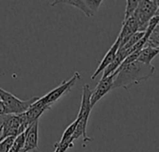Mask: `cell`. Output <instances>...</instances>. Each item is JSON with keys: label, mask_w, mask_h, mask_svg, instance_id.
I'll use <instances>...</instances> for the list:
<instances>
[{"label": "cell", "mask_w": 159, "mask_h": 152, "mask_svg": "<svg viewBox=\"0 0 159 152\" xmlns=\"http://www.w3.org/2000/svg\"><path fill=\"white\" fill-rule=\"evenodd\" d=\"M39 98V97H34L28 100H21L11 93L0 88V115L23 114Z\"/></svg>", "instance_id": "cell-2"}, {"label": "cell", "mask_w": 159, "mask_h": 152, "mask_svg": "<svg viewBox=\"0 0 159 152\" xmlns=\"http://www.w3.org/2000/svg\"><path fill=\"white\" fill-rule=\"evenodd\" d=\"M155 1H156V4H157V7H159V0H155Z\"/></svg>", "instance_id": "cell-18"}, {"label": "cell", "mask_w": 159, "mask_h": 152, "mask_svg": "<svg viewBox=\"0 0 159 152\" xmlns=\"http://www.w3.org/2000/svg\"><path fill=\"white\" fill-rule=\"evenodd\" d=\"M24 143H25V133L16 137L9 152H20L21 150L24 148Z\"/></svg>", "instance_id": "cell-15"}, {"label": "cell", "mask_w": 159, "mask_h": 152, "mask_svg": "<svg viewBox=\"0 0 159 152\" xmlns=\"http://www.w3.org/2000/svg\"><path fill=\"white\" fill-rule=\"evenodd\" d=\"M145 35V33L144 32H137L136 33H134L129 39V41L123 46H121L119 49H122V50H128V49H130L132 48L133 46H135Z\"/></svg>", "instance_id": "cell-12"}, {"label": "cell", "mask_w": 159, "mask_h": 152, "mask_svg": "<svg viewBox=\"0 0 159 152\" xmlns=\"http://www.w3.org/2000/svg\"><path fill=\"white\" fill-rule=\"evenodd\" d=\"M159 54V48L157 47H151V46H145L140 53V57L138 59V61L150 65L152 64V60L156 56Z\"/></svg>", "instance_id": "cell-11"}, {"label": "cell", "mask_w": 159, "mask_h": 152, "mask_svg": "<svg viewBox=\"0 0 159 152\" xmlns=\"http://www.w3.org/2000/svg\"><path fill=\"white\" fill-rule=\"evenodd\" d=\"M51 107L45 104V102L42 100V98H40L36 102H34L30 109L25 112V117L27 119V122L30 125H32L34 123L37 122L40 118V116L48 110H49Z\"/></svg>", "instance_id": "cell-10"}, {"label": "cell", "mask_w": 159, "mask_h": 152, "mask_svg": "<svg viewBox=\"0 0 159 152\" xmlns=\"http://www.w3.org/2000/svg\"><path fill=\"white\" fill-rule=\"evenodd\" d=\"M75 140L73 138L66 139V140H60V142L55 144V150L54 152H65L68 149L74 146Z\"/></svg>", "instance_id": "cell-16"}, {"label": "cell", "mask_w": 159, "mask_h": 152, "mask_svg": "<svg viewBox=\"0 0 159 152\" xmlns=\"http://www.w3.org/2000/svg\"><path fill=\"white\" fill-rule=\"evenodd\" d=\"M155 66L144 64L140 61H134L129 64L121 65V67L115 72L116 78L114 83V89L123 87L129 89L133 85H138L143 81L151 78L155 73Z\"/></svg>", "instance_id": "cell-1"}, {"label": "cell", "mask_w": 159, "mask_h": 152, "mask_svg": "<svg viewBox=\"0 0 159 152\" xmlns=\"http://www.w3.org/2000/svg\"><path fill=\"white\" fill-rule=\"evenodd\" d=\"M15 139H16V137H10L2 140L0 143V152H9Z\"/></svg>", "instance_id": "cell-17"}, {"label": "cell", "mask_w": 159, "mask_h": 152, "mask_svg": "<svg viewBox=\"0 0 159 152\" xmlns=\"http://www.w3.org/2000/svg\"><path fill=\"white\" fill-rule=\"evenodd\" d=\"M1 122V141L10 137H18L28 129L30 124L27 122L25 113L20 115H0Z\"/></svg>", "instance_id": "cell-3"}, {"label": "cell", "mask_w": 159, "mask_h": 152, "mask_svg": "<svg viewBox=\"0 0 159 152\" xmlns=\"http://www.w3.org/2000/svg\"><path fill=\"white\" fill-rule=\"evenodd\" d=\"M145 46H151V47H157V48H159V25L157 26V28L150 34L144 47Z\"/></svg>", "instance_id": "cell-14"}, {"label": "cell", "mask_w": 159, "mask_h": 152, "mask_svg": "<svg viewBox=\"0 0 159 152\" xmlns=\"http://www.w3.org/2000/svg\"><path fill=\"white\" fill-rule=\"evenodd\" d=\"M102 2L103 1L102 0H57L53 1L51 3V6H56L60 4L69 5L83 11L87 17H93Z\"/></svg>", "instance_id": "cell-6"}, {"label": "cell", "mask_w": 159, "mask_h": 152, "mask_svg": "<svg viewBox=\"0 0 159 152\" xmlns=\"http://www.w3.org/2000/svg\"><path fill=\"white\" fill-rule=\"evenodd\" d=\"M157 9V6L155 0L151 1H139L138 8L134 14L139 23V32H146L149 22L152 18L155 16V13Z\"/></svg>", "instance_id": "cell-4"}, {"label": "cell", "mask_w": 159, "mask_h": 152, "mask_svg": "<svg viewBox=\"0 0 159 152\" xmlns=\"http://www.w3.org/2000/svg\"><path fill=\"white\" fill-rule=\"evenodd\" d=\"M121 43H122V39H121L119 36H117L116 40L115 41V43L113 44V46L110 47V49L107 51L106 55L104 56V58H103L102 60L101 61V63H100V65L98 66L97 70L95 71V72H94L93 75L91 76V79H92V80L96 79V77H97L101 72H104V71L107 69V67L114 61V59H116V55H117V53H118V50H119V48H120Z\"/></svg>", "instance_id": "cell-8"}, {"label": "cell", "mask_w": 159, "mask_h": 152, "mask_svg": "<svg viewBox=\"0 0 159 152\" xmlns=\"http://www.w3.org/2000/svg\"><path fill=\"white\" fill-rule=\"evenodd\" d=\"M38 123H34L25 131V143L24 148L20 152H29L38 149Z\"/></svg>", "instance_id": "cell-9"}, {"label": "cell", "mask_w": 159, "mask_h": 152, "mask_svg": "<svg viewBox=\"0 0 159 152\" xmlns=\"http://www.w3.org/2000/svg\"><path fill=\"white\" fill-rule=\"evenodd\" d=\"M138 6H139V1L138 0H128L127 1V7H126V12H125V17H124V20L123 21L125 20H128L129 18H131L137 8H138Z\"/></svg>", "instance_id": "cell-13"}, {"label": "cell", "mask_w": 159, "mask_h": 152, "mask_svg": "<svg viewBox=\"0 0 159 152\" xmlns=\"http://www.w3.org/2000/svg\"><path fill=\"white\" fill-rule=\"evenodd\" d=\"M115 78L116 74L113 73L112 75L102 78L100 80L99 84L97 86L92 90V95H91V105L94 107V105L100 101L107 93H109L111 90H114V83H115Z\"/></svg>", "instance_id": "cell-7"}, {"label": "cell", "mask_w": 159, "mask_h": 152, "mask_svg": "<svg viewBox=\"0 0 159 152\" xmlns=\"http://www.w3.org/2000/svg\"><path fill=\"white\" fill-rule=\"evenodd\" d=\"M80 78H81L80 73L78 72H75V74L72 76L71 79H69L68 81H64L61 85H59L58 87L54 88L47 95L42 97V100L45 102V104L52 107L57 100H59L61 97H63L64 95H66L71 91V89L75 86L76 82L80 80Z\"/></svg>", "instance_id": "cell-5"}]
</instances>
